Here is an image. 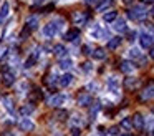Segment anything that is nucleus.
Returning a JSON list of instances; mask_svg holds the SVG:
<instances>
[{
	"instance_id": "nucleus-1",
	"label": "nucleus",
	"mask_w": 154,
	"mask_h": 136,
	"mask_svg": "<svg viewBox=\"0 0 154 136\" xmlns=\"http://www.w3.org/2000/svg\"><path fill=\"white\" fill-rule=\"evenodd\" d=\"M149 13H152V10L147 12V10L143 8V7H133V8L128 12V17H129L131 20H143V18H146Z\"/></svg>"
},
{
	"instance_id": "nucleus-2",
	"label": "nucleus",
	"mask_w": 154,
	"mask_h": 136,
	"mask_svg": "<svg viewBox=\"0 0 154 136\" xmlns=\"http://www.w3.org/2000/svg\"><path fill=\"white\" fill-rule=\"evenodd\" d=\"M88 12H73V15H71V18H73V22H75V25H85L86 23V20H88Z\"/></svg>"
},
{
	"instance_id": "nucleus-3",
	"label": "nucleus",
	"mask_w": 154,
	"mask_h": 136,
	"mask_svg": "<svg viewBox=\"0 0 154 136\" xmlns=\"http://www.w3.org/2000/svg\"><path fill=\"white\" fill-rule=\"evenodd\" d=\"M141 85L139 78H126L124 80V90L126 91H134V90H137Z\"/></svg>"
},
{
	"instance_id": "nucleus-4",
	"label": "nucleus",
	"mask_w": 154,
	"mask_h": 136,
	"mask_svg": "<svg viewBox=\"0 0 154 136\" xmlns=\"http://www.w3.org/2000/svg\"><path fill=\"white\" fill-rule=\"evenodd\" d=\"M139 42H141V46H143V48H151V46H152V33H141L139 35Z\"/></svg>"
},
{
	"instance_id": "nucleus-5",
	"label": "nucleus",
	"mask_w": 154,
	"mask_h": 136,
	"mask_svg": "<svg viewBox=\"0 0 154 136\" xmlns=\"http://www.w3.org/2000/svg\"><path fill=\"white\" fill-rule=\"evenodd\" d=\"M90 33H91V36H93V38H104L106 40L108 36V30H101L100 28V25H93V28L90 30Z\"/></svg>"
},
{
	"instance_id": "nucleus-6",
	"label": "nucleus",
	"mask_w": 154,
	"mask_h": 136,
	"mask_svg": "<svg viewBox=\"0 0 154 136\" xmlns=\"http://www.w3.org/2000/svg\"><path fill=\"white\" fill-rule=\"evenodd\" d=\"M91 103H93V96H91L90 93L83 91V93L78 95V105L80 106H90Z\"/></svg>"
},
{
	"instance_id": "nucleus-7",
	"label": "nucleus",
	"mask_w": 154,
	"mask_h": 136,
	"mask_svg": "<svg viewBox=\"0 0 154 136\" xmlns=\"http://www.w3.org/2000/svg\"><path fill=\"white\" fill-rule=\"evenodd\" d=\"M38 56H40V48H37V50H33V52L28 55V58L25 60V66L27 68H32V66L37 63V60H38Z\"/></svg>"
},
{
	"instance_id": "nucleus-8",
	"label": "nucleus",
	"mask_w": 154,
	"mask_h": 136,
	"mask_svg": "<svg viewBox=\"0 0 154 136\" xmlns=\"http://www.w3.org/2000/svg\"><path fill=\"white\" fill-rule=\"evenodd\" d=\"M152 95H154V85H152V81H149L147 88H144L143 93H141V101H147V100H151Z\"/></svg>"
},
{
	"instance_id": "nucleus-9",
	"label": "nucleus",
	"mask_w": 154,
	"mask_h": 136,
	"mask_svg": "<svg viewBox=\"0 0 154 136\" xmlns=\"http://www.w3.org/2000/svg\"><path fill=\"white\" fill-rule=\"evenodd\" d=\"M63 101H65V95H51V98L48 100V106L58 108L60 105H63Z\"/></svg>"
},
{
	"instance_id": "nucleus-10",
	"label": "nucleus",
	"mask_w": 154,
	"mask_h": 136,
	"mask_svg": "<svg viewBox=\"0 0 154 136\" xmlns=\"http://www.w3.org/2000/svg\"><path fill=\"white\" fill-rule=\"evenodd\" d=\"M0 98H2V101H4V106H5V109H7L8 113H14V111H15V105H14V98H12V96L2 95Z\"/></svg>"
},
{
	"instance_id": "nucleus-11",
	"label": "nucleus",
	"mask_w": 154,
	"mask_h": 136,
	"mask_svg": "<svg viewBox=\"0 0 154 136\" xmlns=\"http://www.w3.org/2000/svg\"><path fill=\"white\" fill-rule=\"evenodd\" d=\"M18 126H20L22 131H33L35 129V125H33V121H32L30 118H23L20 123H18Z\"/></svg>"
},
{
	"instance_id": "nucleus-12",
	"label": "nucleus",
	"mask_w": 154,
	"mask_h": 136,
	"mask_svg": "<svg viewBox=\"0 0 154 136\" xmlns=\"http://www.w3.org/2000/svg\"><path fill=\"white\" fill-rule=\"evenodd\" d=\"M0 80L4 81V85H5V86H12V85L15 83V75H14L12 71H8L7 68H5V73H4V76H2Z\"/></svg>"
},
{
	"instance_id": "nucleus-13",
	"label": "nucleus",
	"mask_w": 154,
	"mask_h": 136,
	"mask_svg": "<svg viewBox=\"0 0 154 136\" xmlns=\"http://www.w3.org/2000/svg\"><path fill=\"white\" fill-rule=\"evenodd\" d=\"M131 123H133L134 128L143 129V128H144V118H143V115H141V113H136V115L131 118Z\"/></svg>"
},
{
	"instance_id": "nucleus-14",
	"label": "nucleus",
	"mask_w": 154,
	"mask_h": 136,
	"mask_svg": "<svg viewBox=\"0 0 154 136\" xmlns=\"http://www.w3.org/2000/svg\"><path fill=\"white\" fill-rule=\"evenodd\" d=\"M58 83H60V86L66 88V86H70L71 83H73V75H71V73H65L63 76L58 78Z\"/></svg>"
},
{
	"instance_id": "nucleus-15",
	"label": "nucleus",
	"mask_w": 154,
	"mask_h": 136,
	"mask_svg": "<svg viewBox=\"0 0 154 136\" xmlns=\"http://www.w3.org/2000/svg\"><path fill=\"white\" fill-rule=\"evenodd\" d=\"M38 25H40V18L37 15H32L27 18V28L28 30H37Z\"/></svg>"
},
{
	"instance_id": "nucleus-16",
	"label": "nucleus",
	"mask_w": 154,
	"mask_h": 136,
	"mask_svg": "<svg viewBox=\"0 0 154 136\" xmlns=\"http://www.w3.org/2000/svg\"><path fill=\"white\" fill-rule=\"evenodd\" d=\"M42 98H43V93H42V90H38V88H35L33 91L28 95V100H30V103H33V105H35V103H38Z\"/></svg>"
},
{
	"instance_id": "nucleus-17",
	"label": "nucleus",
	"mask_w": 154,
	"mask_h": 136,
	"mask_svg": "<svg viewBox=\"0 0 154 136\" xmlns=\"http://www.w3.org/2000/svg\"><path fill=\"white\" fill-rule=\"evenodd\" d=\"M119 70H121L123 73H133V70H134V63H133V62H129V60H124V62H121Z\"/></svg>"
},
{
	"instance_id": "nucleus-18",
	"label": "nucleus",
	"mask_w": 154,
	"mask_h": 136,
	"mask_svg": "<svg viewBox=\"0 0 154 136\" xmlns=\"http://www.w3.org/2000/svg\"><path fill=\"white\" fill-rule=\"evenodd\" d=\"M76 38H80V30L78 28L68 30V32L65 33V40H66V42H75Z\"/></svg>"
},
{
	"instance_id": "nucleus-19",
	"label": "nucleus",
	"mask_w": 154,
	"mask_h": 136,
	"mask_svg": "<svg viewBox=\"0 0 154 136\" xmlns=\"http://www.w3.org/2000/svg\"><path fill=\"white\" fill-rule=\"evenodd\" d=\"M53 53H55V56H58V58H65V56H66V50H65L63 45H55L53 46Z\"/></svg>"
},
{
	"instance_id": "nucleus-20",
	"label": "nucleus",
	"mask_w": 154,
	"mask_h": 136,
	"mask_svg": "<svg viewBox=\"0 0 154 136\" xmlns=\"http://www.w3.org/2000/svg\"><path fill=\"white\" fill-rule=\"evenodd\" d=\"M91 55H93L94 60H104L106 58V50L104 48H96V50L91 52Z\"/></svg>"
},
{
	"instance_id": "nucleus-21",
	"label": "nucleus",
	"mask_w": 154,
	"mask_h": 136,
	"mask_svg": "<svg viewBox=\"0 0 154 136\" xmlns=\"http://www.w3.org/2000/svg\"><path fill=\"white\" fill-rule=\"evenodd\" d=\"M33 109H35V105H33V103H30V105L22 106V108L18 109V113H20L22 116H28L30 113H33Z\"/></svg>"
},
{
	"instance_id": "nucleus-22",
	"label": "nucleus",
	"mask_w": 154,
	"mask_h": 136,
	"mask_svg": "<svg viewBox=\"0 0 154 136\" xmlns=\"http://www.w3.org/2000/svg\"><path fill=\"white\" fill-rule=\"evenodd\" d=\"M53 118H57L58 121H66V118H68V111H66V109H55Z\"/></svg>"
},
{
	"instance_id": "nucleus-23",
	"label": "nucleus",
	"mask_w": 154,
	"mask_h": 136,
	"mask_svg": "<svg viewBox=\"0 0 154 136\" xmlns=\"http://www.w3.org/2000/svg\"><path fill=\"white\" fill-rule=\"evenodd\" d=\"M113 3H114L113 0H103V2L96 7V12H104V10L111 8V7H113Z\"/></svg>"
},
{
	"instance_id": "nucleus-24",
	"label": "nucleus",
	"mask_w": 154,
	"mask_h": 136,
	"mask_svg": "<svg viewBox=\"0 0 154 136\" xmlns=\"http://www.w3.org/2000/svg\"><path fill=\"white\" fill-rule=\"evenodd\" d=\"M119 45H121V38H119V36L109 38V42H108V50H116Z\"/></svg>"
},
{
	"instance_id": "nucleus-25",
	"label": "nucleus",
	"mask_w": 154,
	"mask_h": 136,
	"mask_svg": "<svg viewBox=\"0 0 154 136\" xmlns=\"http://www.w3.org/2000/svg\"><path fill=\"white\" fill-rule=\"evenodd\" d=\"M114 30L116 32H126V22H124V18H118L114 22Z\"/></svg>"
},
{
	"instance_id": "nucleus-26",
	"label": "nucleus",
	"mask_w": 154,
	"mask_h": 136,
	"mask_svg": "<svg viewBox=\"0 0 154 136\" xmlns=\"http://www.w3.org/2000/svg\"><path fill=\"white\" fill-rule=\"evenodd\" d=\"M119 128L126 129V131H129V129H133V123H131V118H123L119 123Z\"/></svg>"
},
{
	"instance_id": "nucleus-27",
	"label": "nucleus",
	"mask_w": 154,
	"mask_h": 136,
	"mask_svg": "<svg viewBox=\"0 0 154 136\" xmlns=\"http://www.w3.org/2000/svg\"><path fill=\"white\" fill-rule=\"evenodd\" d=\"M116 18H118V12H108V13H104V15H103V20H104L106 23L114 22Z\"/></svg>"
},
{
	"instance_id": "nucleus-28",
	"label": "nucleus",
	"mask_w": 154,
	"mask_h": 136,
	"mask_svg": "<svg viewBox=\"0 0 154 136\" xmlns=\"http://www.w3.org/2000/svg\"><path fill=\"white\" fill-rule=\"evenodd\" d=\"M71 66H73V63H71L70 58H60V68L61 70H70Z\"/></svg>"
},
{
	"instance_id": "nucleus-29",
	"label": "nucleus",
	"mask_w": 154,
	"mask_h": 136,
	"mask_svg": "<svg viewBox=\"0 0 154 136\" xmlns=\"http://www.w3.org/2000/svg\"><path fill=\"white\" fill-rule=\"evenodd\" d=\"M58 81V76L57 73H51V75H48V78H45V83H47L48 86H55V83Z\"/></svg>"
},
{
	"instance_id": "nucleus-30",
	"label": "nucleus",
	"mask_w": 154,
	"mask_h": 136,
	"mask_svg": "<svg viewBox=\"0 0 154 136\" xmlns=\"http://www.w3.org/2000/svg\"><path fill=\"white\" fill-rule=\"evenodd\" d=\"M8 8H10V5H8V2H5L2 5V10H0V20H4L8 17Z\"/></svg>"
},
{
	"instance_id": "nucleus-31",
	"label": "nucleus",
	"mask_w": 154,
	"mask_h": 136,
	"mask_svg": "<svg viewBox=\"0 0 154 136\" xmlns=\"http://www.w3.org/2000/svg\"><path fill=\"white\" fill-rule=\"evenodd\" d=\"M129 56L131 58H143V53L139 48H131L129 50Z\"/></svg>"
},
{
	"instance_id": "nucleus-32",
	"label": "nucleus",
	"mask_w": 154,
	"mask_h": 136,
	"mask_svg": "<svg viewBox=\"0 0 154 136\" xmlns=\"http://www.w3.org/2000/svg\"><path fill=\"white\" fill-rule=\"evenodd\" d=\"M100 108H101L100 103H94V105L91 106V108H90V116H91V118H94V116H96V113L100 111Z\"/></svg>"
},
{
	"instance_id": "nucleus-33",
	"label": "nucleus",
	"mask_w": 154,
	"mask_h": 136,
	"mask_svg": "<svg viewBox=\"0 0 154 136\" xmlns=\"http://www.w3.org/2000/svg\"><path fill=\"white\" fill-rule=\"evenodd\" d=\"M30 32H32V30H28L27 27H25V28L20 32V40H27L28 36H30Z\"/></svg>"
},
{
	"instance_id": "nucleus-34",
	"label": "nucleus",
	"mask_w": 154,
	"mask_h": 136,
	"mask_svg": "<svg viewBox=\"0 0 154 136\" xmlns=\"http://www.w3.org/2000/svg\"><path fill=\"white\" fill-rule=\"evenodd\" d=\"M109 136H118L119 134V126H113V128H109V133H108Z\"/></svg>"
},
{
	"instance_id": "nucleus-35",
	"label": "nucleus",
	"mask_w": 154,
	"mask_h": 136,
	"mask_svg": "<svg viewBox=\"0 0 154 136\" xmlns=\"http://www.w3.org/2000/svg\"><path fill=\"white\" fill-rule=\"evenodd\" d=\"M81 134V129L80 128H76V126H75L73 129H71V136H80Z\"/></svg>"
},
{
	"instance_id": "nucleus-36",
	"label": "nucleus",
	"mask_w": 154,
	"mask_h": 136,
	"mask_svg": "<svg viewBox=\"0 0 154 136\" xmlns=\"http://www.w3.org/2000/svg\"><path fill=\"white\" fill-rule=\"evenodd\" d=\"M51 10H53V3H50V5L43 7V10H42V12H43V13H48V12H51Z\"/></svg>"
},
{
	"instance_id": "nucleus-37",
	"label": "nucleus",
	"mask_w": 154,
	"mask_h": 136,
	"mask_svg": "<svg viewBox=\"0 0 154 136\" xmlns=\"http://www.w3.org/2000/svg\"><path fill=\"white\" fill-rule=\"evenodd\" d=\"M88 88H90V90H100V85L94 81V83H90V85H88Z\"/></svg>"
},
{
	"instance_id": "nucleus-38",
	"label": "nucleus",
	"mask_w": 154,
	"mask_h": 136,
	"mask_svg": "<svg viewBox=\"0 0 154 136\" xmlns=\"http://www.w3.org/2000/svg\"><path fill=\"white\" fill-rule=\"evenodd\" d=\"M81 66H83V70H85V71H90V70H91V63H88V62H85Z\"/></svg>"
},
{
	"instance_id": "nucleus-39",
	"label": "nucleus",
	"mask_w": 154,
	"mask_h": 136,
	"mask_svg": "<svg viewBox=\"0 0 154 136\" xmlns=\"http://www.w3.org/2000/svg\"><path fill=\"white\" fill-rule=\"evenodd\" d=\"M83 53H85V55H91V48L88 45H85L83 46Z\"/></svg>"
},
{
	"instance_id": "nucleus-40",
	"label": "nucleus",
	"mask_w": 154,
	"mask_h": 136,
	"mask_svg": "<svg viewBox=\"0 0 154 136\" xmlns=\"http://www.w3.org/2000/svg\"><path fill=\"white\" fill-rule=\"evenodd\" d=\"M136 36H137V33L133 30V32L129 33V42H134V40H136Z\"/></svg>"
},
{
	"instance_id": "nucleus-41",
	"label": "nucleus",
	"mask_w": 154,
	"mask_h": 136,
	"mask_svg": "<svg viewBox=\"0 0 154 136\" xmlns=\"http://www.w3.org/2000/svg\"><path fill=\"white\" fill-rule=\"evenodd\" d=\"M0 136H15V134H14V131H5V133H2Z\"/></svg>"
},
{
	"instance_id": "nucleus-42",
	"label": "nucleus",
	"mask_w": 154,
	"mask_h": 136,
	"mask_svg": "<svg viewBox=\"0 0 154 136\" xmlns=\"http://www.w3.org/2000/svg\"><path fill=\"white\" fill-rule=\"evenodd\" d=\"M5 52H7V50H5L4 46H0V56H4V55H5Z\"/></svg>"
},
{
	"instance_id": "nucleus-43",
	"label": "nucleus",
	"mask_w": 154,
	"mask_h": 136,
	"mask_svg": "<svg viewBox=\"0 0 154 136\" xmlns=\"http://www.w3.org/2000/svg\"><path fill=\"white\" fill-rule=\"evenodd\" d=\"M141 2H143V3H147V5H151V3H152V0H141Z\"/></svg>"
},
{
	"instance_id": "nucleus-44",
	"label": "nucleus",
	"mask_w": 154,
	"mask_h": 136,
	"mask_svg": "<svg viewBox=\"0 0 154 136\" xmlns=\"http://www.w3.org/2000/svg\"><path fill=\"white\" fill-rule=\"evenodd\" d=\"M93 2H96V0H86V3H93Z\"/></svg>"
},
{
	"instance_id": "nucleus-45",
	"label": "nucleus",
	"mask_w": 154,
	"mask_h": 136,
	"mask_svg": "<svg viewBox=\"0 0 154 136\" xmlns=\"http://www.w3.org/2000/svg\"><path fill=\"white\" fill-rule=\"evenodd\" d=\"M123 2H124V3H131V0H123Z\"/></svg>"
},
{
	"instance_id": "nucleus-46",
	"label": "nucleus",
	"mask_w": 154,
	"mask_h": 136,
	"mask_svg": "<svg viewBox=\"0 0 154 136\" xmlns=\"http://www.w3.org/2000/svg\"><path fill=\"white\" fill-rule=\"evenodd\" d=\"M123 136H131V134H123Z\"/></svg>"
},
{
	"instance_id": "nucleus-47",
	"label": "nucleus",
	"mask_w": 154,
	"mask_h": 136,
	"mask_svg": "<svg viewBox=\"0 0 154 136\" xmlns=\"http://www.w3.org/2000/svg\"><path fill=\"white\" fill-rule=\"evenodd\" d=\"M0 78H2V76H0Z\"/></svg>"
}]
</instances>
